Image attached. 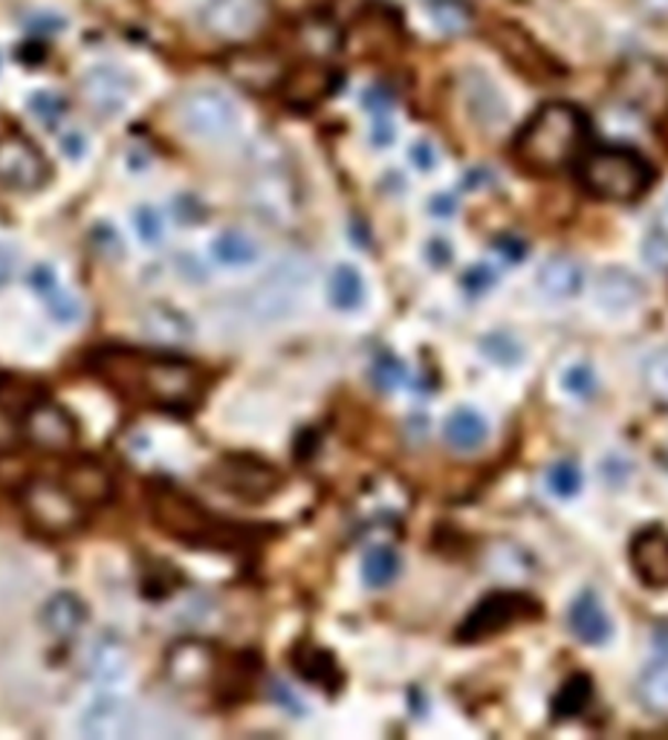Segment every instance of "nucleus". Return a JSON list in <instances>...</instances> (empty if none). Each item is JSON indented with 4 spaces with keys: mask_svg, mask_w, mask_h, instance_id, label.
Listing matches in <instances>:
<instances>
[{
    "mask_svg": "<svg viewBox=\"0 0 668 740\" xmlns=\"http://www.w3.org/2000/svg\"><path fill=\"white\" fill-rule=\"evenodd\" d=\"M61 148H64V154L68 156H82L84 154V136L82 134H68L64 136V142H61Z\"/></svg>",
    "mask_w": 668,
    "mask_h": 740,
    "instance_id": "nucleus-54",
    "label": "nucleus"
},
{
    "mask_svg": "<svg viewBox=\"0 0 668 740\" xmlns=\"http://www.w3.org/2000/svg\"><path fill=\"white\" fill-rule=\"evenodd\" d=\"M562 388H565L571 397H576V400H585L596 388L594 370L587 368V364H573V368L565 370V377H562Z\"/></svg>",
    "mask_w": 668,
    "mask_h": 740,
    "instance_id": "nucleus-43",
    "label": "nucleus"
},
{
    "mask_svg": "<svg viewBox=\"0 0 668 740\" xmlns=\"http://www.w3.org/2000/svg\"><path fill=\"white\" fill-rule=\"evenodd\" d=\"M50 179V165L35 142L21 134L0 136V185L9 192H35Z\"/></svg>",
    "mask_w": 668,
    "mask_h": 740,
    "instance_id": "nucleus-11",
    "label": "nucleus"
},
{
    "mask_svg": "<svg viewBox=\"0 0 668 740\" xmlns=\"http://www.w3.org/2000/svg\"><path fill=\"white\" fill-rule=\"evenodd\" d=\"M486 434H490V425L472 408H461L445 420V440L461 452H472V449L483 445Z\"/></svg>",
    "mask_w": 668,
    "mask_h": 740,
    "instance_id": "nucleus-29",
    "label": "nucleus"
},
{
    "mask_svg": "<svg viewBox=\"0 0 668 740\" xmlns=\"http://www.w3.org/2000/svg\"><path fill=\"white\" fill-rule=\"evenodd\" d=\"M208 477L217 483L220 492L232 497H240V501H249V504H258V501H267L278 492L281 486V474L275 472L269 463L255 458H226L220 460Z\"/></svg>",
    "mask_w": 668,
    "mask_h": 740,
    "instance_id": "nucleus-10",
    "label": "nucleus"
},
{
    "mask_svg": "<svg viewBox=\"0 0 668 740\" xmlns=\"http://www.w3.org/2000/svg\"><path fill=\"white\" fill-rule=\"evenodd\" d=\"M590 700H594V686L585 677H573L565 689L558 691L553 711H556V718H576L590 706Z\"/></svg>",
    "mask_w": 668,
    "mask_h": 740,
    "instance_id": "nucleus-36",
    "label": "nucleus"
},
{
    "mask_svg": "<svg viewBox=\"0 0 668 740\" xmlns=\"http://www.w3.org/2000/svg\"><path fill=\"white\" fill-rule=\"evenodd\" d=\"M602 474H605V481L617 483L623 486L628 481V474H631V466H628V460L623 458H608L605 460V466H602Z\"/></svg>",
    "mask_w": 668,
    "mask_h": 740,
    "instance_id": "nucleus-47",
    "label": "nucleus"
},
{
    "mask_svg": "<svg viewBox=\"0 0 668 740\" xmlns=\"http://www.w3.org/2000/svg\"><path fill=\"white\" fill-rule=\"evenodd\" d=\"M296 666L301 671V677L316 686H325V689H336V682H339V668L330 657H327L321 648H301L296 654Z\"/></svg>",
    "mask_w": 668,
    "mask_h": 740,
    "instance_id": "nucleus-34",
    "label": "nucleus"
},
{
    "mask_svg": "<svg viewBox=\"0 0 668 740\" xmlns=\"http://www.w3.org/2000/svg\"><path fill=\"white\" fill-rule=\"evenodd\" d=\"M631 9L639 21L668 30V0H631Z\"/></svg>",
    "mask_w": 668,
    "mask_h": 740,
    "instance_id": "nucleus-45",
    "label": "nucleus"
},
{
    "mask_svg": "<svg viewBox=\"0 0 668 740\" xmlns=\"http://www.w3.org/2000/svg\"><path fill=\"white\" fill-rule=\"evenodd\" d=\"M637 697L651 715L668 718V659H654L639 671Z\"/></svg>",
    "mask_w": 668,
    "mask_h": 740,
    "instance_id": "nucleus-28",
    "label": "nucleus"
},
{
    "mask_svg": "<svg viewBox=\"0 0 668 740\" xmlns=\"http://www.w3.org/2000/svg\"><path fill=\"white\" fill-rule=\"evenodd\" d=\"M394 142V122L388 119V113H379L377 119H373V145H391Z\"/></svg>",
    "mask_w": 668,
    "mask_h": 740,
    "instance_id": "nucleus-48",
    "label": "nucleus"
},
{
    "mask_svg": "<svg viewBox=\"0 0 668 740\" xmlns=\"http://www.w3.org/2000/svg\"><path fill=\"white\" fill-rule=\"evenodd\" d=\"M179 122L197 140L226 142L238 134L240 111L220 90L197 88L179 102Z\"/></svg>",
    "mask_w": 668,
    "mask_h": 740,
    "instance_id": "nucleus-7",
    "label": "nucleus"
},
{
    "mask_svg": "<svg viewBox=\"0 0 668 740\" xmlns=\"http://www.w3.org/2000/svg\"><path fill=\"white\" fill-rule=\"evenodd\" d=\"M483 353L490 356L492 362L497 364H515L521 359V345L515 339H510L506 333H495V336H486L483 339Z\"/></svg>",
    "mask_w": 668,
    "mask_h": 740,
    "instance_id": "nucleus-41",
    "label": "nucleus"
},
{
    "mask_svg": "<svg viewBox=\"0 0 668 740\" xmlns=\"http://www.w3.org/2000/svg\"><path fill=\"white\" fill-rule=\"evenodd\" d=\"M41 616H44L47 630L59 639L75 637V634L88 625V607H84V602L79 599L75 593L68 590L52 593L50 599H47L44 610H41Z\"/></svg>",
    "mask_w": 668,
    "mask_h": 740,
    "instance_id": "nucleus-24",
    "label": "nucleus"
},
{
    "mask_svg": "<svg viewBox=\"0 0 668 740\" xmlns=\"http://www.w3.org/2000/svg\"><path fill=\"white\" fill-rule=\"evenodd\" d=\"M30 284L38 289V292H41V296H44V292H50V289L59 281H55V273H52V267H35L30 273Z\"/></svg>",
    "mask_w": 668,
    "mask_h": 740,
    "instance_id": "nucleus-50",
    "label": "nucleus"
},
{
    "mask_svg": "<svg viewBox=\"0 0 668 740\" xmlns=\"http://www.w3.org/2000/svg\"><path fill=\"white\" fill-rule=\"evenodd\" d=\"M492 281H495V278H492V273L486 267H477V269H472V273H466V289H472V292H481V289H486V287H492Z\"/></svg>",
    "mask_w": 668,
    "mask_h": 740,
    "instance_id": "nucleus-52",
    "label": "nucleus"
},
{
    "mask_svg": "<svg viewBox=\"0 0 668 740\" xmlns=\"http://www.w3.org/2000/svg\"><path fill=\"white\" fill-rule=\"evenodd\" d=\"M140 330L154 345H168V348H177V345H186V341L194 339L192 319L183 310L163 301L142 307Z\"/></svg>",
    "mask_w": 668,
    "mask_h": 740,
    "instance_id": "nucleus-17",
    "label": "nucleus"
},
{
    "mask_svg": "<svg viewBox=\"0 0 668 740\" xmlns=\"http://www.w3.org/2000/svg\"><path fill=\"white\" fill-rule=\"evenodd\" d=\"M12 269H16V255L9 246H0V287L12 278Z\"/></svg>",
    "mask_w": 668,
    "mask_h": 740,
    "instance_id": "nucleus-53",
    "label": "nucleus"
},
{
    "mask_svg": "<svg viewBox=\"0 0 668 740\" xmlns=\"http://www.w3.org/2000/svg\"><path fill=\"white\" fill-rule=\"evenodd\" d=\"M587 140V119L565 102L544 104L535 111L515 142V154L535 174H556L576 160Z\"/></svg>",
    "mask_w": 668,
    "mask_h": 740,
    "instance_id": "nucleus-2",
    "label": "nucleus"
},
{
    "mask_svg": "<svg viewBox=\"0 0 668 740\" xmlns=\"http://www.w3.org/2000/svg\"><path fill=\"white\" fill-rule=\"evenodd\" d=\"M364 104H368V111H373V116H379V113H388V107H391V96H388V90L373 88L364 93Z\"/></svg>",
    "mask_w": 668,
    "mask_h": 740,
    "instance_id": "nucleus-49",
    "label": "nucleus"
},
{
    "mask_svg": "<svg viewBox=\"0 0 668 740\" xmlns=\"http://www.w3.org/2000/svg\"><path fill=\"white\" fill-rule=\"evenodd\" d=\"M44 304L52 319L59 321V325H75V321L82 319V301H79L70 289H61L59 284H55L50 292H44Z\"/></svg>",
    "mask_w": 668,
    "mask_h": 740,
    "instance_id": "nucleus-38",
    "label": "nucleus"
},
{
    "mask_svg": "<svg viewBox=\"0 0 668 740\" xmlns=\"http://www.w3.org/2000/svg\"><path fill=\"white\" fill-rule=\"evenodd\" d=\"M151 518L160 530L177 541H186L194 547H232L235 530L217 521L206 506H201L192 495L174 486H154L148 495Z\"/></svg>",
    "mask_w": 668,
    "mask_h": 740,
    "instance_id": "nucleus-3",
    "label": "nucleus"
},
{
    "mask_svg": "<svg viewBox=\"0 0 668 740\" xmlns=\"http://www.w3.org/2000/svg\"><path fill=\"white\" fill-rule=\"evenodd\" d=\"M538 614L542 610H538V605L530 596H521V593H492L466 616V623L461 625L458 637L463 643H477V639L495 637V634L513 628V625L535 619Z\"/></svg>",
    "mask_w": 668,
    "mask_h": 740,
    "instance_id": "nucleus-9",
    "label": "nucleus"
},
{
    "mask_svg": "<svg viewBox=\"0 0 668 740\" xmlns=\"http://www.w3.org/2000/svg\"><path fill=\"white\" fill-rule=\"evenodd\" d=\"M654 171L643 154L631 148H596L582 163V185L608 203H634L651 188Z\"/></svg>",
    "mask_w": 668,
    "mask_h": 740,
    "instance_id": "nucleus-4",
    "label": "nucleus"
},
{
    "mask_svg": "<svg viewBox=\"0 0 668 740\" xmlns=\"http://www.w3.org/2000/svg\"><path fill=\"white\" fill-rule=\"evenodd\" d=\"M298 41H301V47H305V52L310 59L321 61L339 50V30H336L327 18L310 16L301 27H298Z\"/></svg>",
    "mask_w": 668,
    "mask_h": 740,
    "instance_id": "nucleus-31",
    "label": "nucleus"
},
{
    "mask_svg": "<svg viewBox=\"0 0 668 740\" xmlns=\"http://www.w3.org/2000/svg\"><path fill=\"white\" fill-rule=\"evenodd\" d=\"M23 521L41 535H70L88 518V506L79 504L64 483L30 481L21 489Z\"/></svg>",
    "mask_w": 668,
    "mask_h": 740,
    "instance_id": "nucleus-6",
    "label": "nucleus"
},
{
    "mask_svg": "<svg viewBox=\"0 0 668 740\" xmlns=\"http://www.w3.org/2000/svg\"><path fill=\"white\" fill-rule=\"evenodd\" d=\"M538 289L553 301L576 298L585 289V267L571 255H553L538 269Z\"/></svg>",
    "mask_w": 668,
    "mask_h": 740,
    "instance_id": "nucleus-21",
    "label": "nucleus"
},
{
    "mask_svg": "<svg viewBox=\"0 0 668 740\" xmlns=\"http://www.w3.org/2000/svg\"><path fill=\"white\" fill-rule=\"evenodd\" d=\"M411 160L417 163V168H434V160H438V154H434V148H431L429 142H417L414 148H411Z\"/></svg>",
    "mask_w": 668,
    "mask_h": 740,
    "instance_id": "nucleus-51",
    "label": "nucleus"
},
{
    "mask_svg": "<svg viewBox=\"0 0 668 740\" xmlns=\"http://www.w3.org/2000/svg\"><path fill=\"white\" fill-rule=\"evenodd\" d=\"M269 21L267 0H208L201 12V27L223 44L253 41Z\"/></svg>",
    "mask_w": 668,
    "mask_h": 740,
    "instance_id": "nucleus-8",
    "label": "nucleus"
},
{
    "mask_svg": "<svg viewBox=\"0 0 668 740\" xmlns=\"http://www.w3.org/2000/svg\"><path fill=\"white\" fill-rule=\"evenodd\" d=\"M93 373L122 397L168 411H186L201 397V370L168 353L104 348L93 356Z\"/></svg>",
    "mask_w": 668,
    "mask_h": 740,
    "instance_id": "nucleus-1",
    "label": "nucleus"
},
{
    "mask_svg": "<svg viewBox=\"0 0 668 740\" xmlns=\"http://www.w3.org/2000/svg\"><path fill=\"white\" fill-rule=\"evenodd\" d=\"M212 258H215L220 267L229 269L253 267L260 258V244L249 232L226 229L212 240Z\"/></svg>",
    "mask_w": 668,
    "mask_h": 740,
    "instance_id": "nucleus-26",
    "label": "nucleus"
},
{
    "mask_svg": "<svg viewBox=\"0 0 668 740\" xmlns=\"http://www.w3.org/2000/svg\"><path fill=\"white\" fill-rule=\"evenodd\" d=\"M131 723H134V711L125 697L113 695V691L90 697L79 715V732L90 740L125 738L131 734Z\"/></svg>",
    "mask_w": 668,
    "mask_h": 740,
    "instance_id": "nucleus-14",
    "label": "nucleus"
},
{
    "mask_svg": "<svg viewBox=\"0 0 668 740\" xmlns=\"http://www.w3.org/2000/svg\"><path fill=\"white\" fill-rule=\"evenodd\" d=\"M23 438L44 452H68L79 438V425L64 405L38 400L23 411Z\"/></svg>",
    "mask_w": 668,
    "mask_h": 740,
    "instance_id": "nucleus-12",
    "label": "nucleus"
},
{
    "mask_svg": "<svg viewBox=\"0 0 668 740\" xmlns=\"http://www.w3.org/2000/svg\"><path fill=\"white\" fill-rule=\"evenodd\" d=\"M547 489L556 497L579 495V489H582L579 466H576V463H571V460L553 463V466L547 469Z\"/></svg>",
    "mask_w": 668,
    "mask_h": 740,
    "instance_id": "nucleus-39",
    "label": "nucleus"
},
{
    "mask_svg": "<svg viewBox=\"0 0 668 740\" xmlns=\"http://www.w3.org/2000/svg\"><path fill=\"white\" fill-rule=\"evenodd\" d=\"M631 564L646 587H668V533L660 526L643 530L631 544Z\"/></svg>",
    "mask_w": 668,
    "mask_h": 740,
    "instance_id": "nucleus-16",
    "label": "nucleus"
},
{
    "mask_svg": "<svg viewBox=\"0 0 668 740\" xmlns=\"http://www.w3.org/2000/svg\"><path fill=\"white\" fill-rule=\"evenodd\" d=\"M429 21L443 35H461L472 23V9L463 0H431Z\"/></svg>",
    "mask_w": 668,
    "mask_h": 740,
    "instance_id": "nucleus-33",
    "label": "nucleus"
},
{
    "mask_svg": "<svg viewBox=\"0 0 668 740\" xmlns=\"http://www.w3.org/2000/svg\"><path fill=\"white\" fill-rule=\"evenodd\" d=\"M30 111L35 113L44 125H55L61 116H64V99L55 96V93H35L30 99Z\"/></svg>",
    "mask_w": 668,
    "mask_h": 740,
    "instance_id": "nucleus-44",
    "label": "nucleus"
},
{
    "mask_svg": "<svg viewBox=\"0 0 668 740\" xmlns=\"http://www.w3.org/2000/svg\"><path fill=\"white\" fill-rule=\"evenodd\" d=\"M643 382L657 400L668 402V348L654 350L643 359Z\"/></svg>",
    "mask_w": 668,
    "mask_h": 740,
    "instance_id": "nucleus-37",
    "label": "nucleus"
},
{
    "mask_svg": "<svg viewBox=\"0 0 668 740\" xmlns=\"http://www.w3.org/2000/svg\"><path fill=\"white\" fill-rule=\"evenodd\" d=\"M232 75L238 79L246 88H273V84L284 82L281 64L273 55H240L232 64Z\"/></svg>",
    "mask_w": 668,
    "mask_h": 740,
    "instance_id": "nucleus-30",
    "label": "nucleus"
},
{
    "mask_svg": "<svg viewBox=\"0 0 668 740\" xmlns=\"http://www.w3.org/2000/svg\"><path fill=\"white\" fill-rule=\"evenodd\" d=\"M567 625L587 645L608 643L610 634H614V625H610L605 607L599 605L594 593H585V596L573 602L571 610H567Z\"/></svg>",
    "mask_w": 668,
    "mask_h": 740,
    "instance_id": "nucleus-23",
    "label": "nucleus"
},
{
    "mask_svg": "<svg viewBox=\"0 0 668 740\" xmlns=\"http://www.w3.org/2000/svg\"><path fill=\"white\" fill-rule=\"evenodd\" d=\"M249 197H253L255 212L273 223H284L292 212H296L292 185L287 183V177L278 174V171H269V174L258 177V183L253 185V194H249Z\"/></svg>",
    "mask_w": 668,
    "mask_h": 740,
    "instance_id": "nucleus-22",
    "label": "nucleus"
},
{
    "mask_svg": "<svg viewBox=\"0 0 668 740\" xmlns=\"http://www.w3.org/2000/svg\"><path fill=\"white\" fill-rule=\"evenodd\" d=\"M134 226H136V235H140V240H145V244H160V240H163L165 223H163V215H160L154 206L136 208Z\"/></svg>",
    "mask_w": 668,
    "mask_h": 740,
    "instance_id": "nucleus-42",
    "label": "nucleus"
},
{
    "mask_svg": "<svg viewBox=\"0 0 668 740\" xmlns=\"http://www.w3.org/2000/svg\"><path fill=\"white\" fill-rule=\"evenodd\" d=\"M310 264L305 258H287L275 264L267 278L255 284L240 301V310L253 325H278L290 319L298 310L307 284H310Z\"/></svg>",
    "mask_w": 668,
    "mask_h": 740,
    "instance_id": "nucleus-5",
    "label": "nucleus"
},
{
    "mask_svg": "<svg viewBox=\"0 0 668 740\" xmlns=\"http://www.w3.org/2000/svg\"><path fill=\"white\" fill-rule=\"evenodd\" d=\"M373 377H377V382L382 388H397L402 379H405V368H402L397 359L386 356V362L377 364V373H373Z\"/></svg>",
    "mask_w": 668,
    "mask_h": 740,
    "instance_id": "nucleus-46",
    "label": "nucleus"
},
{
    "mask_svg": "<svg viewBox=\"0 0 668 740\" xmlns=\"http://www.w3.org/2000/svg\"><path fill=\"white\" fill-rule=\"evenodd\" d=\"M23 411L27 408H12L7 393H0V452L12 449L23 438Z\"/></svg>",
    "mask_w": 668,
    "mask_h": 740,
    "instance_id": "nucleus-40",
    "label": "nucleus"
},
{
    "mask_svg": "<svg viewBox=\"0 0 668 740\" xmlns=\"http://www.w3.org/2000/svg\"><path fill=\"white\" fill-rule=\"evenodd\" d=\"M327 296L336 310L353 312L364 304V281L362 275L353 267H339L330 275V284H327Z\"/></svg>",
    "mask_w": 668,
    "mask_h": 740,
    "instance_id": "nucleus-32",
    "label": "nucleus"
},
{
    "mask_svg": "<svg viewBox=\"0 0 668 740\" xmlns=\"http://www.w3.org/2000/svg\"><path fill=\"white\" fill-rule=\"evenodd\" d=\"M463 93H466L469 113H472V119L481 122L483 127H495L506 119L504 99H501L495 84L483 73H469L466 84H463Z\"/></svg>",
    "mask_w": 668,
    "mask_h": 740,
    "instance_id": "nucleus-25",
    "label": "nucleus"
},
{
    "mask_svg": "<svg viewBox=\"0 0 668 740\" xmlns=\"http://www.w3.org/2000/svg\"><path fill=\"white\" fill-rule=\"evenodd\" d=\"M217 671V654L201 639H183L165 654V680L183 691L203 689Z\"/></svg>",
    "mask_w": 668,
    "mask_h": 740,
    "instance_id": "nucleus-13",
    "label": "nucleus"
},
{
    "mask_svg": "<svg viewBox=\"0 0 668 740\" xmlns=\"http://www.w3.org/2000/svg\"><path fill=\"white\" fill-rule=\"evenodd\" d=\"M594 298L605 312H631L634 307L643 304L646 298V287L625 269H605L594 284Z\"/></svg>",
    "mask_w": 668,
    "mask_h": 740,
    "instance_id": "nucleus-19",
    "label": "nucleus"
},
{
    "mask_svg": "<svg viewBox=\"0 0 668 740\" xmlns=\"http://www.w3.org/2000/svg\"><path fill=\"white\" fill-rule=\"evenodd\" d=\"M88 674L99 686H113L125 680L127 674V651L116 639H99L88 654Z\"/></svg>",
    "mask_w": 668,
    "mask_h": 740,
    "instance_id": "nucleus-27",
    "label": "nucleus"
},
{
    "mask_svg": "<svg viewBox=\"0 0 668 740\" xmlns=\"http://www.w3.org/2000/svg\"><path fill=\"white\" fill-rule=\"evenodd\" d=\"M82 93L84 102H88L93 111L102 113V116H113V113H120L127 104V99H131V82H127V75L120 73L116 68H93L84 73Z\"/></svg>",
    "mask_w": 668,
    "mask_h": 740,
    "instance_id": "nucleus-18",
    "label": "nucleus"
},
{
    "mask_svg": "<svg viewBox=\"0 0 668 740\" xmlns=\"http://www.w3.org/2000/svg\"><path fill=\"white\" fill-rule=\"evenodd\" d=\"M400 573V558L394 549L377 547L362 558V578L368 587H388Z\"/></svg>",
    "mask_w": 668,
    "mask_h": 740,
    "instance_id": "nucleus-35",
    "label": "nucleus"
},
{
    "mask_svg": "<svg viewBox=\"0 0 668 740\" xmlns=\"http://www.w3.org/2000/svg\"><path fill=\"white\" fill-rule=\"evenodd\" d=\"M333 88L336 75L325 64H305V68L292 70L290 75H284V99L292 107H316L321 99L333 93Z\"/></svg>",
    "mask_w": 668,
    "mask_h": 740,
    "instance_id": "nucleus-20",
    "label": "nucleus"
},
{
    "mask_svg": "<svg viewBox=\"0 0 668 740\" xmlns=\"http://www.w3.org/2000/svg\"><path fill=\"white\" fill-rule=\"evenodd\" d=\"M61 483H64L75 495V501L88 506V510L107 504L113 497V489H116L113 474L107 472L99 460L90 458L73 460V463L64 469V481Z\"/></svg>",
    "mask_w": 668,
    "mask_h": 740,
    "instance_id": "nucleus-15",
    "label": "nucleus"
}]
</instances>
